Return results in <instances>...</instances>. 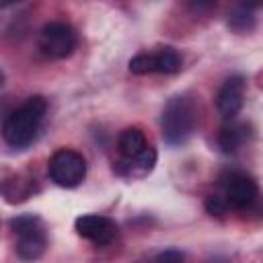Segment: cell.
Masks as SVG:
<instances>
[{
    "label": "cell",
    "mask_w": 263,
    "mask_h": 263,
    "mask_svg": "<svg viewBox=\"0 0 263 263\" xmlns=\"http://www.w3.org/2000/svg\"><path fill=\"white\" fill-rule=\"evenodd\" d=\"M47 111V103L43 97H31L27 99L21 107H16L12 113L6 115L4 125H2V136L6 144L14 148H25L29 146L41 127L43 115Z\"/></svg>",
    "instance_id": "1"
},
{
    "label": "cell",
    "mask_w": 263,
    "mask_h": 263,
    "mask_svg": "<svg viewBox=\"0 0 263 263\" xmlns=\"http://www.w3.org/2000/svg\"><path fill=\"white\" fill-rule=\"evenodd\" d=\"M199 121V113H197V105L193 103V99L189 97H173L168 99V103L162 109V138L166 144L177 146L183 144L197 127Z\"/></svg>",
    "instance_id": "2"
},
{
    "label": "cell",
    "mask_w": 263,
    "mask_h": 263,
    "mask_svg": "<svg viewBox=\"0 0 263 263\" xmlns=\"http://www.w3.org/2000/svg\"><path fill=\"white\" fill-rule=\"evenodd\" d=\"M10 228L16 234V242H14V251L21 259L25 261H35L45 253L47 247V236L43 230V224L37 216L33 214H25V216H16L10 220Z\"/></svg>",
    "instance_id": "3"
},
{
    "label": "cell",
    "mask_w": 263,
    "mask_h": 263,
    "mask_svg": "<svg viewBox=\"0 0 263 263\" xmlns=\"http://www.w3.org/2000/svg\"><path fill=\"white\" fill-rule=\"evenodd\" d=\"M49 171V179L60 185V187H76L84 181L86 177V162L82 158V154L62 148L58 152H53V156L49 158L47 164Z\"/></svg>",
    "instance_id": "4"
},
{
    "label": "cell",
    "mask_w": 263,
    "mask_h": 263,
    "mask_svg": "<svg viewBox=\"0 0 263 263\" xmlns=\"http://www.w3.org/2000/svg\"><path fill=\"white\" fill-rule=\"evenodd\" d=\"M37 43H39V49L47 58L62 60V58H68L74 51V47H76V33H74V29L68 23L53 21V23H47L39 31Z\"/></svg>",
    "instance_id": "5"
},
{
    "label": "cell",
    "mask_w": 263,
    "mask_h": 263,
    "mask_svg": "<svg viewBox=\"0 0 263 263\" xmlns=\"http://www.w3.org/2000/svg\"><path fill=\"white\" fill-rule=\"evenodd\" d=\"M222 187H224V199L228 208L234 210H245L257 199V183L253 177L232 171L222 177Z\"/></svg>",
    "instance_id": "6"
},
{
    "label": "cell",
    "mask_w": 263,
    "mask_h": 263,
    "mask_svg": "<svg viewBox=\"0 0 263 263\" xmlns=\"http://www.w3.org/2000/svg\"><path fill=\"white\" fill-rule=\"evenodd\" d=\"M74 228L82 238L95 245H109L117 236V224L111 218L99 216V214H84L76 218Z\"/></svg>",
    "instance_id": "7"
},
{
    "label": "cell",
    "mask_w": 263,
    "mask_h": 263,
    "mask_svg": "<svg viewBox=\"0 0 263 263\" xmlns=\"http://www.w3.org/2000/svg\"><path fill=\"white\" fill-rule=\"evenodd\" d=\"M245 78L242 76H230L218 90V97H216V107H218V113L224 117V119H234L238 115V111L242 109V103H245Z\"/></svg>",
    "instance_id": "8"
},
{
    "label": "cell",
    "mask_w": 263,
    "mask_h": 263,
    "mask_svg": "<svg viewBox=\"0 0 263 263\" xmlns=\"http://www.w3.org/2000/svg\"><path fill=\"white\" fill-rule=\"evenodd\" d=\"M117 148L123 154V158H136V156H140L148 148L144 132L138 129V127H125L119 134V138H117Z\"/></svg>",
    "instance_id": "9"
},
{
    "label": "cell",
    "mask_w": 263,
    "mask_h": 263,
    "mask_svg": "<svg viewBox=\"0 0 263 263\" xmlns=\"http://www.w3.org/2000/svg\"><path fill=\"white\" fill-rule=\"evenodd\" d=\"M249 138V129L247 125H226L220 132L218 144L224 152H236Z\"/></svg>",
    "instance_id": "10"
},
{
    "label": "cell",
    "mask_w": 263,
    "mask_h": 263,
    "mask_svg": "<svg viewBox=\"0 0 263 263\" xmlns=\"http://www.w3.org/2000/svg\"><path fill=\"white\" fill-rule=\"evenodd\" d=\"M125 160H127L125 173L132 175V177H142V175H146V173L152 171V166H154V162H156V152H154V148L148 146L140 156H136V158H125Z\"/></svg>",
    "instance_id": "11"
},
{
    "label": "cell",
    "mask_w": 263,
    "mask_h": 263,
    "mask_svg": "<svg viewBox=\"0 0 263 263\" xmlns=\"http://www.w3.org/2000/svg\"><path fill=\"white\" fill-rule=\"evenodd\" d=\"M154 58H156V72H160V74H175L181 68V58L171 47L158 49L154 53Z\"/></svg>",
    "instance_id": "12"
},
{
    "label": "cell",
    "mask_w": 263,
    "mask_h": 263,
    "mask_svg": "<svg viewBox=\"0 0 263 263\" xmlns=\"http://www.w3.org/2000/svg\"><path fill=\"white\" fill-rule=\"evenodd\" d=\"M129 72L132 74H152L156 72V58L154 53H138L129 60Z\"/></svg>",
    "instance_id": "13"
},
{
    "label": "cell",
    "mask_w": 263,
    "mask_h": 263,
    "mask_svg": "<svg viewBox=\"0 0 263 263\" xmlns=\"http://www.w3.org/2000/svg\"><path fill=\"white\" fill-rule=\"evenodd\" d=\"M230 27L236 29V31H247V29L253 27V16H251L245 8H240L238 12H234V14L230 16Z\"/></svg>",
    "instance_id": "14"
},
{
    "label": "cell",
    "mask_w": 263,
    "mask_h": 263,
    "mask_svg": "<svg viewBox=\"0 0 263 263\" xmlns=\"http://www.w3.org/2000/svg\"><path fill=\"white\" fill-rule=\"evenodd\" d=\"M205 210H208L210 214H216V216H220V214H224V212L228 210V203H226V199H224V197H218V195H210V197L205 199Z\"/></svg>",
    "instance_id": "15"
},
{
    "label": "cell",
    "mask_w": 263,
    "mask_h": 263,
    "mask_svg": "<svg viewBox=\"0 0 263 263\" xmlns=\"http://www.w3.org/2000/svg\"><path fill=\"white\" fill-rule=\"evenodd\" d=\"M154 263H183V255L179 251H175V249H168V251L160 253L154 259Z\"/></svg>",
    "instance_id": "16"
}]
</instances>
